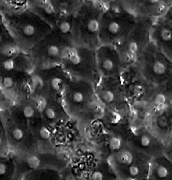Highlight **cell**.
<instances>
[{
    "instance_id": "6da1fadb",
    "label": "cell",
    "mask_w": 172,
    "mask_h": 180,
    "mask_svg": "<svg viewBox=\"0 0 172 180\" xmlns=\"http://www.w3.org/2000/svg\"><path fill=\"white\" fill-rule=\"evenodd\" d=\"M139 17L124 6L104 8L100 25V44L116 45L133 29Z\"/></svg>"
},
{
    "instance_id": "7a4b0ae2",
    "label": "cell",
    "mask_w": 172,
    "mask_h": 180,
    "mask_svg": "<svg viewBox=\"0 0 172 180\" xmlns=\"http://www.w3.org/2000/svg\"><path fill=\"white\" fill-rule=\"evenodd\" d=\"M104 10L101 2L85 0L75 11L73 27L80 45L96 50L100 45V25Z\"/></svg>"
},
{
    "instance_id": "3957f363",
    "label": "cell",
    "mask_w": 172,
    "mask_h": 180,
    "mask_svg": "<svg viewBox=\"0 0 172 180\" xmlns=\"http://www.w3.org/2000/svg\"><path fill=\"white\" fill-rule=\"evenodd\" d=\"M80 46V50L74 47L69 48L67 59L75 66L81 67V79L96 84L101 77L98 68L96 50Z\"/></svg>"
},
{
    "instance_id": "277c9868",
    "label": "cell",
    "mask_w": 172,
    "mask_h": 180,
    "mask_svg": "<svg viewBox=\"0 0 172 180\" xmlns=\"http://www.w3.org/2000/svg\"><path fill=\"white\" fill-rule=\"evenodd\" d=\"M101 77H117L125 68L124 60L115 45L101 44L96 50Z\"/></svg>"
},
{
    "instance_id": "5b68a950",
    "label": "cell",
    "mask_w": 172,
    "mask_h": 180,
    "mask_svg": "<svg viewBox=\"0 0 172 180\" xmlns=\"http://www.w3.org/2000/svg\"><path fill=\"white\" fill-rule=\"evenodd\" d=\"M133 160V156L132 153L127 151L122 152L118 158L119 162L124 164H131Z\"/></svg>"
},
{
    "instance_id": "8992f818",
    "label": "cell",
    "mask_w": 172,
    "mask_h": 180,
    "mask_svg": "<svg viewBox=\"0 0 172 180\" xmlns=\"http://www.w3.org/2000/svg\"><path fill=\"white\" fill-rule=\"evenodd\" d=\"M60 31L62 33L66 34L70 32H74L73 21L64 20L60 23L59 26Z\"/></svg>"
},
{
    "instance_id": "52a82bcc",
    "label": "cell",
    "mask_w": 172,
    "mask_h": 180,
    "mask_svg": "<svg viewBox=\"0 0 172 180\" xmlns=\"http://www.w3.org/2000/svg\"><path fill=\"white\" fill-rule=\"evenodd\" d=\"M153 69L156 74L158 75H162L166 73L167 67L163 63L160 61H157L153 65Z\"/></svg>"
},
{
    "instance_id": "ba28073f",
    "label": "cell",
    "mask_w": 172,
    "mask_h": 180,
    "mask_svg": "<svg viewBox=\"0 0 172 180\" xmlns=\"http://www.w3.org/2000/svg\"><path fill=\"white\" fill-rule=\"evenodd\" d=\"M122 141L120 138L113 137L111 138L109 141V146L113 150L119 149L121 145Z\"/></svg>"
},
{
    "instance_id": "9c48e42d",
    "label": "cell",
    "mask_w": 172,
    "mask_h": 180,
    "mask_svg": "<svg viewBox=\"0 0 172 180\" xmlns=\"http://www.w3.org/2000/svg\"><path fill=\"white\" fill-rule=\"evenodd\" d=\"M27 164L29 167L33 169H36L40 165L41 161L39 159L35 156H32L28 159Z\"/></svg>"
},
{
    "instance_id": "30bf717a",
    "label": "cell",
    "mask_w": 172,
    "mask_h": 180,
    "mask_svg": "<svg viewBox=\"0 0 172 180\" xmlns=\"http://www.w3.org/2000/svg\"><path fill=\"white\" fill-rule=\"evenodd\" d=\"M160 36L163 40L165 42H169L172 39V33L168 29H164L160 33Z\"/></svg>"
},
{
    "instance_id": "8fae6325",
    "label": "cell",
    "mask_w": 172,
    "mask_h": 180,
    "mask_svg": "<svg viewBox=\"0 0 172 180\" xmlns=\"http://www.w3.org/2000/svg\"><path fill=\"white\" fill-rule=\"evenodd\" d=\"M156 172L157 176L161 178L167 177L169 174V171L167 168L162 165L157 167Z\"/></svg>"
},
{
    "instance_id": "7c38bea8",
    "label": "cell",
    "mask_w": 172,
    "mask_h": 180,
    "mask_svg": "<svg viewBox=\"0 0 172 180\" xmlns=\"http://www.w3.org/2000/svg\"><path fill=\"white\" fill-rule=\"evenodd\" d=\"M37 103L38 105L37 108L39 112H43L46 108V101L45 99L43 97H39L37 99Z\"/></svg>"
},
{
    "instance_id": "4fadbf2b",
    "label": "cell",
    "mask_w": 172,
    "mask_h": 180,
    "mask_svg": "<svg viewBox=\"0 0 172 180\" xmlns=\"http://www.w3.org/2000/svg\"><path fill=\"white\" fill-rule=\"evenodd\" d=\"M23 31L26 35L31 36L34 34L35 32V29L33 25L27 24L23 27Z\"/></svg>"
},
{
    "instance_id": "5bb4252c",
    "label": "cell",
    "mask_w": 172,
    "mask_h": 180,
    "mask_svg": "<svg viewBox=\"0 0 172 180\" xmlns=\"http://www.w3.org/2000/svg\"><path fill=\"white\" fill-rule=\"evenodd\" d=\"M24 116L27 118H31L33 116L34 111L32 107L30 106H27L25 107L23 110Z\"/></svg>"
},
{
    "instance_id": "9a60e30c",
    "label": "cell",
    "mask_w": 172,
    "mask_h": 180,
    "mask_svg": "<svg viewBox=\"0 0 172 180\" xmlns=\"http://www.w3.org/2000/svg\"><path fill=\"white\" fill-rule=\"evenodd\" d=\"M40 136L44 139H48L51 135V132L48 128L45 127H43L41 128L39 131Z\"/></svg>"
},
{
    "instance_id": "2e32d148",
    "label": "cell",
    "mask_w": 172,
    "mask_h": 180,
    "mask_svg": "<svg viewBox=\"0 0 172 180\" xmlns=\"http://www.w3.org/2000/svg\"><path fill=\"white\" fill-rule=\"evenodd\" d=\"M151 142L150 138L147 135H144L141 138L140 143L143 147H146L149 146Z\"/></svg>"
},
{
    "instance_id": "e0dca14e",
    "label": "cell",
    "mask_w": 172,
    "mask_h": 180,
    "mask_svg": "<svg viewBox=\"0 0 172 180\" xmlns=\"http://www.w3.org/2000/svg\"><path fill=\"white\" fill-rule=\"evenodd\" d=\"M48 55L52 57H55L59 54V50L57 46H51L48 48Z\"/></svg>"
},
{
    "instance_id": "ac0fdd59",
    "label": "cell",
    "mask_w": 172,
    "mask_h": 180,
    "mask_svg": "<svg viewBox=\"0 0 172 180\" xmlns=\"http://www.w3.org/2000/svg\"><path fill=\"white\" fill-rule=\"evenodd\" d=\"M14 62L12 60H6L3 63L4 68L9 71L13 70L14 68Z\"/></svg>"
},
{
    "instance_id": "d6986e66",
    "label": "cell",
    "mask_w": 172,
    "mask_h": 180,
    "mask_svg": "<svg viewBox=\"0 0 172 180\" xmlns=\"http://www.w3.org/2000/svg\"><path fill=\"white\" fill-rule=\"evenodd\" d=\"M13 137L17 140H20L23 137V133L22 130L19 128H16L13 132Z\"/></svg>"
},
{
    "instance_id": "ffe728a7",
    "label": "cell",
    "mask_w": 172,
    "mask_h": 180,
    "mask_svg": "<svg viewBox=\"0 0 172 180\" xmlns=\"http://www.w3.org/2000/svg\"><path fill=\"white\" fill-rule=\"evenodd\" d=\"M13 81L11 77H6L4 78L3 80V84L6 88H10L13 86Z\"/></svg>"
},
{
    "instance_id": "44dd1931",
    "label": "cell",
    "mask_w": 172,
    "mask_h": 180,
    "mask_svg": "<svg viewBox=\"0 0 172 180\" xmlns=\"http://www.w3.org/2000/svg\"><path fill=\"white\" fill-rule=\"evenodd\" d=\"M62 83V80L61 79L55 78L53 79L52 81V86L55 90H58L59 89L60 84Z\"/></svg>"
},
{
    "instance_id": "7402d4cb",
    "label": "cell",
    "mask_w": 172,
    "mask_h": 180,
    "mask_svg": "<svg viewBox=\"0 0 172 180\" xmlns=\"http://www.w3.org/2000/svg\"><path fill=\"white\" fill-rule=\"evenodd\" d=\"M130 174L132 176H136L138 175L139 172V168L135 165H131L129 168Z\"/></svg>"
},
{
    "instance_id": "603a6c76",
    "label": "cell",
    "mask_w": 172,
    "mask_h": 180,
    "mask_svg": "<svg viewBox=\"0 0 172 180\" xmlns=\"http://www.w3.org/2000/svg\"><path fill=\"white\" fill-rule=\"evenodd\" d=\"M166 100V97L163 94L160 93L157 94L155 97V101L156 103L158 104L163 103Z\"/></svg>"
},
{
    "instance_id": "cb8c5ba5",
    "label": "cell",
    "mask_w": 172,
    "mask_h": 180,
    "mask_svg": "<svg viewBox=\"0 0 172 180\" xmlns=\"http://www.w3.org/2000/svg\"><path fill=\"white\" fill-rule=\"evenodd\" d=\"M46 116L49 119H52L55 118V112L51 108H48L45 111Z\"/></svg>"
},
{
    "instance_id": "d4e9b609",
    "label": "cell",
    "mask_w": 172,
    "mask_h": 180,
    "mask_svg": "<svg viewBox=\"0 0 172 180\" xmlns=\"http://www.w3.org/2000/svg\"><path fill=\"white\" fill-rule=\"evenodd\" d=\"M103 175L99 171H95L93 174L92 178L94 180H102L103 179Z\"/></svg>"
},
{
    "instance_id": "484cf974",
    "label": "cell",
    "mask_w": 172,
    "mask_h": 180,
    "mask_svg": "<svg viewBox=\"0 0 172 180\" xmlns=\"http://www.w3.org/2000/svg\"><path fill=\"white\" fill-rule=\"evenodd\" d=\"M121 119V116L120 114L116 113V112H114L112 114V116L111 118V121L113 123H116L119 122Z\"/></svg>"
},
{
    "instance_id": "4316f807",
    "label": "cell",
    "mask_w": 172,
    "mask_h": 180,
    "mask_svg": "<svg viewBox=\"0 0 172 180\" xmlns=\"http://www.w3.org/2000/svg\"><path fill=\"white\" fill-rule=\"evenodd\" d=\"M45 9L46 12L48 14H52L54 12V9L50 4H48L45 6Z\"/></svg>"
},
{
    "instance_id": "83f0119b",
    "label": "cell",
    "mask_w": 172,
    "mask_h": 180,
    "mask_svg": "<svg viewBox=\"0 0 172 180\" xmlns=\"http://www.w3.org/2000/svg\"><path fill=\"white\" fill-rule=\"evenodd\" d=\"M7 168L6 166L2 163L0 165V174L3 175L5 174L6 172Z\"/></svg>"
},
{
    "instance_id": "f1b7e54d",
    "label": "cell",
    "mask_w": 172,
    "mask_h": 180,
    "mask_svg": "<svg viewBox=\"0 0 172 180\" xmlns=\"http://www.w3.org/2000/svg\"><path fill=\"white\" fill-rule=\"evenodd\" d=\"M159 0H147V1L150 3H157Z\"/></svg>"
},
{
    "instance_id": "f546056e",
    "label": "cell",
    "mask_w": 172,
    "mask_h": 180,
    "mask_svg": "<svg viewBox=\"0 0 172 180\" xmlns=\"http://www.w3.org/2000/svg\"><path fill=\"white\" fill-rule=\"evenodd\" d=\"M92 1H96L98 2H101V0H92Z\"/></svg>"
},
{
    "instance_id": "4dcf8cb0",
    "label": "cell",
    "mask_w": 172,
    "mask_h": 180,
    "mask_svg": "<svg viewBox=\"0 0 172 180\" xmlns=\"http://www.w3.org/2000/svg\"><path fill=\"white\" fill-rule=\"evenodd\" d=\"M171 17H172V13H171Z\"/></svg>"
}]
</instances>
